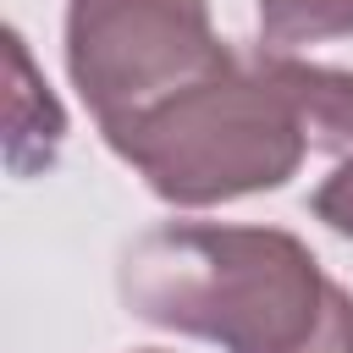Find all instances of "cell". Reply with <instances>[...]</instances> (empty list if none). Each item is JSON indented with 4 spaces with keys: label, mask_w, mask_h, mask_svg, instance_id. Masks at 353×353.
<instances>
[{
    "label": "cell",
    "mask_w": 353,
    "mask_h": 353,
    "mask_svg": "<svg viewBox=\"0 0 353 353\" xmlns=\"http://www.w3.org/2000/svg\"><path fill=\"white\" fill-rule=\"evenodd\" d=\"M121 303L226 353H353V298L276 226H154L121 259Z\"/></svg>",
    "instance_id": "obj_1"
},
{
    "label": "cell",
    "mask_w": 353,
    "mask_h": 353,
    "mask_svg": "<svg viewBox=\"0 0 353 353\" xmlns=\"http://www.w3.org/2000/svg\"><path fill=\"white\" fill-rule=\"evenodd\" d=\"M105 143L165 204L188 210L281 188L309 154L303 116L265 44L232 50L210 77L105 132Z\"/></svg>",
    "instance_id": "obj_2"
},
{
    "label": "cell",
    "mask_w": 353,
    "mask_h": 353,
    "mask_svg": "<svg viewBox=\"0 0 353 353\" xmlns=\"http://www.w3.org/2000/svg\"><path fill=\"white\" fill-rule=\"evenodd\" d=\"M232 50L210 28V0H72L66 72L99 132L165 105L210 77Z\"/></svg>",
    "instance_id": "obj_3"
},
{
    "label": "cell",
    "mask_w": 353,
    "mask_h": 353,
    "mask_svg": "<svg viewBox=\"0 0 353 353\" xmlns=\"http://www.w3.org/2000/svg\"><path fill=\"white\" fill-rule=\"evenodd\" d=\"M265 50H270V44H265ZM270 66H276L281 88L292 94V105H298V116H303L309 149L347 154V149H353V72L309 66V61H292L287 50H270Z\"/></svg>",
    "instance_id": "obj_4"
},
{
    "label": "cell",
    "mask_w": 353,
    "mask_h": 353,
    "mask_svg": "<svg viewBox=\"0 0 353 353\" xmlns=\"http://www.w3.org/2000/svg\"><path fill=\"white\" fill-rule=\"evenodd\" d=\"M259 28L270 50L347 39L353 33V0H259Z\"/></svg>",
    "instance_id": "obj_5"
},
{
    "label": "cell",
    "mask_w": 353,
    "mask_h": 353,
    "mask_svg": "<svg viewBox=\"0 0 353 353\" xmlns=\"http://www.w3.org/2000/svg\"><path fill=\"white\" fill-rule=\"evenodd\" d=\"M314 215H320L331 232L353 237V160L336 165V171L320 182V193H314Z\"/></svg>",
    "instance_id": "obj_6"
}]
</instances>
